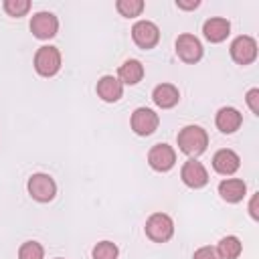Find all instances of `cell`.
<instances>
[{"mask_svg":"<svg viewBox=\"0 0 259 259\" xmlns=\"http://www.w3.org/2000/svg\"><path fill=\"white\" fill-rule=\"evenodd\" d=\"M97 95L107 103H115L123 95V83L113 75H105L97 81Z\"/></svg>","mask_w":259,"mask_h":259,"instance_id":"cell-13","label":"cell"},{"mask_svg":"<svg viewBox=\"0 0 259 259\" xmlns=\"http://www.w3.org/2000/svg\"><path fill=\"white\" fill-rule=\"evenodd\" d=\"M241 251H243V245L235 235L223 237L217 245V253H219L221 259H237L241 255Z\"/></svg>","mask_w":259,"mask_h":259,"instance_id":"cell-19","label":"cell"},{"mask_svg":"<svg viewBox=\"0 0 259 259\" xmlns=\"http://www.w3.org/2000/svg\"><path fill=\"white\" fill-rule=\"evenodd\" d=\"M146 235L154 243H166L174 235V221L166 212H154L146 221Z\"/></svg>","mask_w":259,"mask_h":259,"instance_id":"cell-2","label":"cell"},{"mask_svg":"<svg viewBox=\"0 0 259 259\" xmlns=\"http://www.w3.org/2000/svg\"><path fill=\"white\" fill-rule=\"evenodd\" d=\"M57 259H63V257H57Z\"/></svg>","mask_w":259,"mask_h":259,"instance_id":"cell-28","label":"cell"},{"mask_svg":"<svg viewBox=\"0 0 259 259\" xmlns=\"http://www.w3.org/2000/svg\"><path fill=\"white\" fill-rule=\"evenodd\" d=\"M4 10L10 16H24L30 10V0H4Z\"/></svg>","mask_w":259,"mask_h":259,"instance_id":"cell-23","label":"cell"},{"mask_svg":"<svg viewBox=\"0 0 259 259\" xmlns=\"http://www.w3.org/2000/svg\"><path fill=\"white\" fill-rule=\"evenodd\" d=\"M180 178H182V182H184L186 186H190V188H202V186L208 182V172H206V168L202 166V162H198V160H188V162L182 166V170H180Z\"/></svg>","mask_w":259,"mask_h":259,"instance_id":"cell-11","label":"cell"},{"mask_svg":"<svg viewBox=\"0 0 259 259\" xmlns=\"http://www.w3.org/2000/svg\"><path fill=\"white\" fill-rule=\"evenodd\" d=\"M208 136L200 125H186L178 132V148L188 156H198L206 150Z\"/></svg>","mask_w":259,"mask_h":259,"instance_id":"cell-1","label":"cell"},{"mask_svg":"<svg viewBox=\"0 0 259 259\" xmlns=\"http://www.w3.org/2000/svg\"><path fill=\"white\" fill-rule=\"evenodd\" d=\"M132 38L140 49H152L160 40V28L150 20H138L132 26Z\"/></svg>","mask_w":259,"mask_h":259,"instance_id":"cell-6","label":"cell"},{"mask_svg":"<svg viewBox=\"0 0 259 259\" xmlns=\"http://www.w3.org/2000/svg\"><path fill=\"white\" fill-rule=\"evenodd\" d=\"M18 259H45V249L36 241H26L18 249Z\"/></svg>","mask_w":259,"mask_h":259,"instance_id":"cell-22","label":"cell"},{"mask_svg":"<svg viewBox=\"0 0 259 259\" xmlns=\"http://www.w3.org/2000/svg\"><path fill=\"white\" fill-rule=\"evenodd\" d=\"M152 99H154V103H156L158 107L170 109V107H174V105L178 103L180 93H178V89H176L172 83H160V85L154 87Z\"/></svg>","mask_w":259,"mask_h":259,"instance_id":"cell-16","label":"cell"},{"mask_svg":"<svg viewBox=\"0 0 259 259\" xmlns=\"http://www.w3.org/2000/svg\"><path fill=\"white\" fill-rule=\"evenodd\" d=\"M132 130L138 134V136H150L158 130V123H160V117L156 111H152L150 107H138L134 113H132Z\"/></svg>","mask_w":259,"mask_h":259,"instance_id":"cell-8","label":"cell"},{"mask_svg":"<svg viewBox=\"0 0 259 259\" xmlns=\"http://www.w3.org/2000/svg\"><path fill=\"white\" fill-rule=\"evenodd\" d=\"M245 192H247V186H245V182L241 178H225L219 184V194L227 202H239V200H243Z\"/></svg>","mask_w":259,"mask_h":259,"instance_id":"cell-17","label":"cell"},{"mask_svg":"<svg viewBox=\"0 0 259 259\" xmlns=\"http://www.w3.org/2000/svg\"><path fill=\"white\" fill-rule=\"evenodd\" d=\"M239 166H241V158L237 156V152H233V150H229V148H223V150H219V152L212 156V168H214L219 174H223V176L235 174V172L239 170Z\"/></svg>","mask_w":259,"mask_h":259,"instance_id":"cell-12","label":"cell"},{"mask_svg":"<svg viewBox=\"0 0 259 259\" xmlns=\"http://www.w3.org/2000/svg\"><path fill=\"white\" fill-rule=\"evenodd\" d=\"M214 123H217V127L223 134H233V132H237L241 127L243 115L235 107H221L219 113H217V117H214Z\"/></svg>","mask_w":259,"mask_h":259,"instance_id":"cell-14","label":"cell"},{"mask_svg":"<svg viewBox=\"0 0 259 259\" xmlns=\"http://www.w3.org/2000/svg\"><path fill=\"white\" fill-rule=\"evenodd\" d=\"M192 259H221V257H219V253H217L214 247L204 245V247H200V249L194 251V257Z\"/></svg>","mask_w":259,"mask_h":259,"instance_id":"cell-25","label":"cell"},{"mask_svg":"<svg viewBox=\"0 0 259 259\" xmlns=\"http://www.w3.org/2000/svg\"><path fill=\"white\" fill-rule=\"evenodd\" d=\"M176 6L182 10H194L200 6V2L198 0H176Z\"/></svg>","mask_w":259,"mask_h":259,"instance_id":"cell-26","label":"cell"},{"mask_svg":"<svg viewBox=\"0 0 259 259\" xmlns=\"http://www.w3.org/2000/svg\"><path fill=\"white\" fill-rule=\"evenodd\" d=\"M30 30L40 40L53 38L59 30V18L53 12H36L30 20Z\"/></svg>","mask_w":259,"mask_h":259,"instance_id":"cell-9","label":"cell"},{"mask_svg":"<svg viewBox=\"0 0 259 259\" xmlns=\"http://www.w3.org/2000/svg\"><path fill=\"white\" fill-rule=\"evenodd\" d=\"M34 69L42 77H53L61 69V53L57 47H40L34 55Z\"/></svg>","mask_w":259,"mask_h":259,"instance_id":"cell-3","label":"cell"},{"mask_svg":"<svg viewBox=\"0 0 259 259\" xmlns=\"http://www.w3.org/2000/svg\"><path fill=\"white\" fill-rule=\"evenodd\" d=\"M231 57L239 65H249L257 59V42L249 34H241L231 42Z\"/></svg>","mask_w":259,"mask_h":259,"instance_id":"cell-5","label":"cell"},{"mask_svg":"<svg viewBox=\"0 0 259 259\" xmlns=\"http://www.w3.org/2000/svg\"><path fill=\"white\" fill-rule=\"evenodd\" d=\"M91 255H93V259H117L119 249H117V245L111 243V241H101V243H97V245L93 247Z\"/></svg>","mask_w":259,"mask_h":259,"instance_id":"cell-21","label":"cell"},{"mask_svg":"<svg viewBox=\"0 0 259 259\" xmlns=\"http://www.w3.org/2000/svg\"><path fill=\"white\" fill-rule=\"evenodd\" d=\"M142 77H144V65L136 59H127L117 71V79L123 85H136L142 81Z\"/></svg>","mask_w":259,"mask_h":259,"instance_id":"cell-18","label":"cell"},{"mask_svg":"<svg viewBox=\"0 0 259 259\" xmlns=\"http://www.w3.org/2000/svg\"><path fill=\"white\" fill-rule=\"evenodd\" d=\"M148 164L156 172H168L176 164V152L168 144H156L148 152Z\"/></svg>","mask_w":259,"mask_h":259,"instance_id":"cell-7","label":"cell"},{"mask_svg":"<svg viewBox=\"0 0 259 259\" xmlns=\"http://www.w3.org/2000/svg\"><path fill=\"white\" fill-rule=\"evenodd\" d=\"M115 8L121 16L125 18H134V16H140L142 10H144V2L142 0H117L115 2Z\"/></svg>","mask_w":259,"mask_h":259,"instance_id":"cell-20","label":"cell"},{"mask_svg":"<svg viewBox=\"0 0 259 259\" xmlns=\"http://www.w3.org/2000/svg\"><path fill=\"white\" fill-rule=\"evenodd\" d=\"M257 200H259V194H253L251 196V202H249V214L257 221L259 219V212H257Z\"/></svg>","mask_w":259,"mask_h":259,"instance_id":"cell-27","label":"cell"},{"mask_svg":"<svg viewBox=\"0 0 259 259\" xmlns=\"http://www.w3.org/2000/svg\"><path fill=\"white\" fill-rule=\"evenodd\" d=\"M26 188H28V194H30L36 202H49V200H53L55 194H57V184H55V180H53L49 174H42V172L32 174V176L28 178Z\"/></svg>","mask_w":259,"mask_h":259,"instance_id":"cell-4","label":"cell"},{"mask_svg":"<svg viewBox=\"0 0 259 259\" xmlns=\"http://www.w3.org/2000/svg\"><path fill=\"white\" fill-rule=\"evenodd\" d=\"M229 30H231V22L221 16L208 18L202 24V32H204L206 40H210V42H223L229 36Z\"/></svg>","mask_w":259,"mask_h":259,"instance_id":"cell-15","label":"cell"},{"mask_svg":"<svg viewBox=\"0 0 259 259\" xmlns=\"http://www.w3.org/2000/svg\"><path fill=\"white\" fill-rule=\"evenodd\" d=\"M176 55L184 63H196L202 57V45L194 34L184 32V34H180L176 38Z\"/></svg>","mask_w":259,"mask_h":259,"instance_id":"cell-10","label":"cell"},{"mask_svg":"<svg viewBox=\"0 0 259 259\" xmlns=\"http://www.w3.org/2000/svg\"><path fill=\"white\" fill-rule=\"evenodd\" d=\"M247 105H249V109L255 113V115H259V89H249L247 91Z\"/></svg>","mask_w":259,"mask_h":259,"instance_id":"cell-24","label":"cell"}]
</instances>
